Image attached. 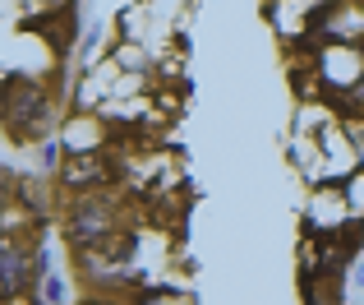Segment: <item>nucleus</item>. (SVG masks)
<instances>
[{"label":"nucleus","mask_w":364,"mask_h":305,"mask_svg":"<svg viewBox=\"0 0 364 305\" xmlns=\"http://www.w3.org/2000/svg\"><path fill=\"white\" fill-rule=\"evenodd\" d=\"M0 102H5V116L0 120L14 130V139H33L37 130L46 125V93L33 88L23 74H14V79L0 83Z\"/></svg>","instance_id":"obj_1"},{"label":"nucleus","mask_w":364,"mask_h":305,"mask_svg":"<svg viewBox=\"0 0 364 305\" xmlns=\"http://www.w3.org/2000/svg\"><path fill=\"white\" fill-rule=\"evenodd\" d=\"M65 232H70L74 245L92 250V245H102V241H107V232H111V208L102 204V199H79V204L70 208Z\"/></svg>","instance_id":"obj_2"},{"label":"nucleus","mask_w":364,"mask_h":305,"mask_svg":"<svg viewBox=\"0 0 364 305\" xmlns=\"http://www.w3.org/2000/svg\"><path fill=\"white\" fill-rule=\"evenodd\" d=\"M346 130H350V135H355V139H350V144H355V157L364 162V120H346Z\"/></svg>","instance_id":"obj_3"}]
</instances>
